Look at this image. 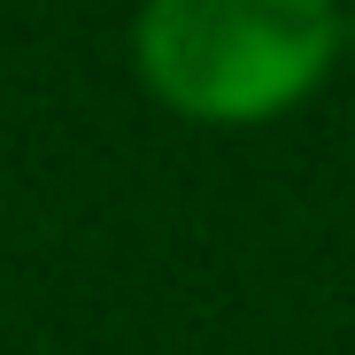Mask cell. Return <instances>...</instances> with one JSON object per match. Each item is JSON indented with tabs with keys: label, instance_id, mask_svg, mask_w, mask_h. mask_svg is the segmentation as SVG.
Here are the masks:
<instances>
[{
	"label": "cell",
	"instance_id": "6da1fadb",
	"mask_svg": "<svg viewBox=\"0 0 355 355\" xmlns=\"http://www.w3.org/2000/svg\"><path fill=\"white\" fill-rule=\"evenodd\" d=\"M340 54L332 0H147L139 78L193 124H263L324 85Z\"/></svg>",
	"mask_w": 355,
	"mask_h": 355
}]
</instances>
